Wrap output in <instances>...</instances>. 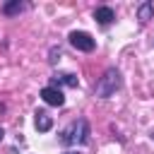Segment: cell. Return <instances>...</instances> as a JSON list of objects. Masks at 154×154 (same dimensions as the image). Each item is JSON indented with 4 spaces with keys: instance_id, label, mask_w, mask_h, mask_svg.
I'll use <instances>...</instances> for the list:
<instances>
[{
    "instance_id": "6da1fadb",
    "label": "cell",
    "mask_w": 154,
    "mask_h": 154,
    "mask_svg": "<svg viewBox=\"0 0 154 154\" xmlns=\"http://www.w3.org/2000/svg\"><path fill=\"white\" fill-rule=\"evenodd\" d=\"M58 142L65 144V147L87 144V142H89V123H87V118H77V120H72L67 128H63Z\"/></svg>"
},
{
    "instance_id": "7a4b0ae2",
    "label": "cell",
    "mask_w": 154,
    "mask_h": 154,
    "mask_svg": "<svg viewBox=\"0 0 154 154\" xmlns=\"http://www.w3.org/2000/svg\"><path fill=\"white\" fill-rule=\"evenodd\" d=\"M120 84H123L120 72H118L116 67H108V70L99 77V82H96V87H94V96H99V99H108V96H113V94L120 89Z\"/></svg>"
},
{
    "instance_id": "3957f363",
    "label": "cell",
    "mask_w": 154,
    "mask_h": 154,
    "mask_svg": "<svg viewBox=\"0 0 154 154\" xmlns=\"http://www.w3.org/2000/svg\"><path fill=\"white\" fill-rule=\"evenodd\" d=\"M70 43H72V48H77V51H82V53H91L94 48H96V41L91 38V34H87V31H70Z\"/></svg>"
},
{
    "instance_id": "277c9868",
    "label": "cell",
    "mask_w": 154,
    "mask_h": 154,
    "mask_svg": "<svg viewBox=\"0 0 154 154\" xmlns=\"http://www.w3.org/2000/svg\"><path fill=\"white\" fill-rule=\"evenodd\" d=\"M41 99L48 103V106H63L65 103V96H63V91L58 89V87H43L41 89Z\"/></svg>"
},
{
    "instance_id": "5b68a950",
    "label": "cell",
    "mask_w": 154,
    "mask_h": 154,
    "mask_svg": "<svg viewBox=\"0 0 154 154\" xmlns=\"http://www.w3.org/2000/svg\"><path fill=\"white\" fill-rule=\"evenodd\" d=\"M58 84H65V87H77L79 84V79H77V75H72V72H55L53 77H51V87H58Z\"/></svg>"
},
{
    "instance_id": "8992f818",
    "label": "cell",
    "mask_w": 154,
    "mask_h": 154,
    "mask_svg": "<svg viewBox=\"0 0 154 154\" xmlns=\"http://www.w3.org/2000/svg\"><path fill=\"white\" fill-rule=\"evenodd\" d=\"M34 125H36V130H38V132H48V130L53 128V118L48 116V111L38 108V111L34 113Z\"/></svg>"
},
{
    "instance_id": "52a82bcc",
    "label": "cell",
    "mask_w": 154,
    "mask_h": 154,
    "mask_svg": "<svg viewBox=\"0 0 154 154\" xmlns=\"http://www.w3.org/2000/svg\"><path fill=\"white\" fill-rule=\"evenodd\" d=\"M94 19H96L101 26H108V24L116 19V12H113L111 7H106V5H103V7H96V10H94Z\"/></svg>"
},
{
    "instance_id": "ba28073f",
    "label": "cell",
    "mask_w": 154,
    "mask_h": 154,
    "mask_svg": "<svg viewBox=\"0 0 154 154\" xmlns=\"http://www.w3.org/2000/svg\"><path fill=\"white\" fill-rule=\"evenodd\" d=\"M24 7H26L24 2H19V0H10V2H5V5H2V14L12 17V14H19Z\"/></svg>"
},
{
    "instance_id": "9c48e42d",
    "label": "cell",
    "mask_w": 154,
    "mask_h": 154,
    "mask_svg": "<svg viewBox=\"0 0 154 154\" xmlns=\"http://www.w3.org/2000/svg\"><path fill=\"white\" fill-rule=\"evenodd\" d=\"M152 14H154V5L147 0V2H142L140 7H137V19L140 22H149L152 19Z\"/></svg>"
},
{
    "instance_id": "30bf717a",
    "label": "cell",
    "mask_w": 154,
    "mask_h": 154,
    "mask_svg": "<svg viewBox=\"0 0 154 154\" xmlns=\"http://www.w3.org/2000/svg\"><path fill=\"white\" fill-rule=\"evenodd\" d=\"M58 55H60V48H51V58H48V60H51V63H55V60H58Z\"/></svg>"
},
{
    "instance_id": "8fae6325",
    "label": "cell",
    "mask_w": 154,
    "mask_h": 154,
    "mask_svg": "<svg viewBox=\"0 0 154 154\" xmlns=\"http://www.w3.org/2000/svg\"><path fill=\"white\" fill-rule=\"evenodd\" d=\"M63 154H79V152H72V149H70V152H63Z\"/></svg>"
},
{
    "instance_id": "7c38bea8",
    "label": "cell",
    "mask_w": 154,
    "mask_h": 154,
    "mask_svg": "<svg viewBox=\"0 0 154 154\" xmlns=\"http://www.w3.org/2000/svg\"><path fill=\"white\" fill-rule=\"evenodd\" d=\"M2 137H5V130H2V128H0V140H2Z\"/></svg>"
}]
</instances>
